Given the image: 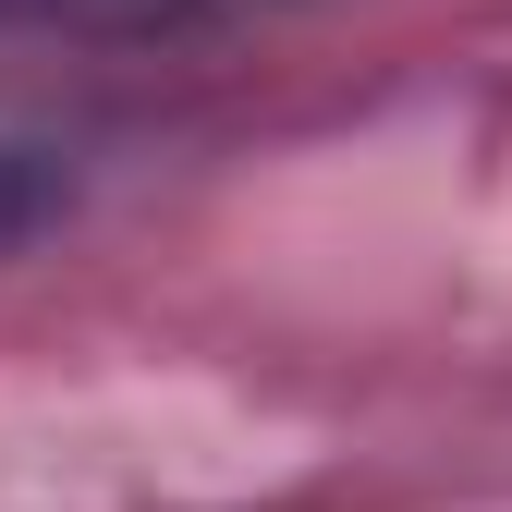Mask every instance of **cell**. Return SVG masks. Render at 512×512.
Segmentation results:
<instances>
[{
  "label": "cell",
  "instance_id": "2",
  "mask_svg": "<svg viewBox=\"0 0 512 512\" xmlns=\"http://www.w3.org/2000/svg\"><path fill=\"white\" fill-rule=\"evenodd\" d=\"M256 13H293V0H0V25H37V37H196Z\"/></svg>",
  "mask_w": 512,
  "mask_h": 512
},
{
  "label": "cell",
  "instance_id": "1",
  "mask_svg": "<svg viewBox=\"0 0 512 512\" xmlns=\"http://www.w3.org/2000/svg\"><path fill=\"white\" fill-rule=\"evenodd\" d=\"M86 208V135H61L49 110H0V269L37 256Z\"/></svg>",
  "mask_w": 512,
  "mask_h": 512
}]
</instances>
